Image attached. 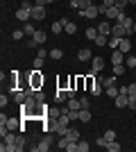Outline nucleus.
<instances>
[{
	"label": "nucleus",
	"instance_id": "obj_7",
	"mask_svg": "<svg viewBox=\"0 0 136 152\" xmlns=\"http://www.w3.org/2000/svg\"><path fill=\"white\" fill-rule=\"evenodd\" d=\"M123 9H118L116 5L113 7H109V9H107V14H104V16H107V18H111V20H120V16H123Z\"/></svg>",
	"mask_w": 136,
	"mask_h": 152
},
{
	"label": "nucleus",
	"instance_id": "obj_20",
	"mask_svg": "<svg viewBox=\"0 0 136 152\" xmlns=\"http://www.w3.org/2000/svg\"><path fill=\"white\" fill-rule=\"evenodd\" d=\"M104 93L109 95L111 100H116V98H118V93H120V86H116V84H113V86H107V89H104Z\"/></svg>",
	"mask_w": 136,
	"mask_h": 152
},
{
	"label": "nucleus",
	"instance_id": "obj_15",
	"mask_svg": "<svg viewBox=\"0 0 136 152\" xmlns=\"http://www.w3.org/2000/svg\"><path fill=\"white\" fill-rule=\"evenodd\" d=\"M77 59L79 61H91V59H93V52H91L89 48H82V50L77 52Z\"/></svg>",
	"mask_w": 136,
	"mask_h": 152
},
{
	"label": "nucleus",
	"instance_id": "obj_26",
	"mask_svg": "<svg viewBox=\"0 0 136 152\" xmlns=\"http://www.w3.org/2000/svg\"><path fill=\"white\" fill-rule=\"evenodd\" d=\"M89 93H91V95H95V98H97V95H102V93H104V86H102L100 82H95V86H93V89H91Z\"/></svg>",
	"mask_w": 136,
	"mask_h": 152
},
{
	"label": "nucleus",
	"instance_id": "obj_13",
	"mask_svg": "<svg viewBox=\"0 0 136 152\" xmlns=\"http://www.w3.org/2000/svg\"><path fill=\"white\" fill-rule=\"evenodd\" d=\"M48 14H45V7H34L32 9V20H43Z\"/></svg>",
	"mask_w": 136,
	"mask_h": 152
},
{
	"label": "nucleus",
	"instance_id": "obj_28",
	"mask_svg": "<svg viewBox=\"0 0 136 152\" xmlns=\"http://www.w3.org/2000/svg\"><path fill=\"white\" fill-rule=\"evenodd\" d=\"M91 121V111L89 109H79V123H89Z\"/></svg>",
	"mask_w": 136,
	"mask_h": 152
},
{
	"label": "nucleus",
	"instance_id": "obj_49",
	"mask_svg": "<svg viewBox=\"0 0 136 152\" xmlns=\"http://www.w3.org/2000/svg\"><path fill=\"white\" fill-rule=\"evenodd\" d=\"M36 45H39V43H36L34 39H30V41H27V48H30V50H32V48H36Z\"/></svg>",
	"mask_w": 136,
	"mask_h": 152
},
{
	"label": "nucleus",
	"instance_id": "obj_54",
	"mask_svg": "<svg viewBox=\"0 0 136 152\" xmlns=\"http://www.w3.org/2000/svg\"><path fill=\"white\" fill-rule=\"evenodd\" d=\"M50 2H55V0H45V5H50Z\"/></svg>",
	"mask_w": 136,
	"mask_h": 152
},
{
	"label": "nucleus",
	"instance_id": "obj_17",
	"mask_svg": "<svg viewBox=\"0 0 136 152\" xmlns=\"http://www.w3.org/2000/svg\"><path fill=\"white\" fill-rule=\"evenodd\" d=\"M55 98H57V102H59V104H64V102H68V89H57Z\"/></svg>",
	"mask_w": 136,
	"mask_h": 152
},
{
	"label": "nucleus",
	"instance_id": "obj_36",
	"mask_svg": "<svg viewBox=\"0 0 136 152\" xmlns=\"http://www.w3.org/2000/svg\"><path fill=\"white\" fill-rule=\"evenodd\" d=\"M48 57H52V59H61V57H64V52L59 50V48H52V50H50V55H48Z\"/></svg>",
	"mask_w": 136,
	"mask_h": 152
},
{
	"label": "nucleus",
	"instance_id": "obj_34",
	"mask_svg": "<svg viewBox=\"0 0 136 152\" xmlns=\"http://www.w3.org/2000/svg\"><path fill=\"white\" fill-rule=\"evenodd\" d=\"M66 136H68V139H71V141H79V132H77V129H75V127H71Z\"/></svg>",
	"mask_w": 136,
	"mask_h": 152
},
{
	"label": "nucleus",
	"instance_id": "obj_19",
	"mask_svg": "<svg viewBox=\"0 0 136 152\" xmlns=\"http://www.w3.org/2000/svg\"><path fill=\"white\" fill-rule=\"evenodd\" d=\"M111 64H125V52L113 50L111 52Z\"/></svg>",
	"mask_w": 136,
	"mask_h": 152
},
{
	"label": "nucleus",
	"instance_id": "obj_8",
	"mask_svg": "<svg viewBox=\"0 0 136 152\" xmlns=\"http://www.w3.org/2000/svg\"><path fill=\"white\" fill-rule=\"evenodd\" d=\"M16 20H23V23L32 20V12H30V9H23V7H20L18 12H16Z\"/></svg>",
	"mask_w": 136,
	"mask_h": 152
},
{
	"label": "nucleus",
	"instance_id": "obj_30",
	"mask_svg": "<svg viewBox=\"0 0 136 152\" xmlns=\"http://www.w3.org/2000/svg\"><path fill=\"white\" fill-rule=\"evenodd\" d=\"M111 50H118V45H120V37H109V43H107Z\"/></svg>",
	"mask_w": 136,
	"mask_h": 152
},
{
	"label": "nucleus",
	"instance_id": "obj_4",
	"mask_svg": "<svg viewBox=\"0 0 136 152\" xmlns=\"http://www.w3.org/2000/svg\"><path fill=\"white\" fill-rule=\"evenodd\" d=\"M111 37H129V30L120 23V20H113V25H111Z\"/></svg>",
	"mask_w": 136,
	"mask_h": 152
},
{
	"label": "nucleus",
	"instance_id": "obj_25",
	"mask_svg": "<svg viewBox=\"0 0 136 152\" xmlns=\"http://www.w3.org/2000/svg\"><path fill=\"white\" fill-rule=\"evenodd\" d=\"M120 143H118V141H109V143H107V148H104V150H109V152H120Z\"/></svg>",
	"mask_w": 136,
	"mask_h": 152
},
{
	"label": "nucleus",
	"instance_id": "obj_41",
	"mask_svg": "<svg viewBox=\"0 0 136 152\" xmlns=\"http://www.w3.org/2000/svg\"><path fill=\"white\" fill-rule=\"evenodd\" d=\"M95 82H97L95 77H86V91H91V89H93V86H95Z\"/></svg>",
	"mask_w": 136,
	"mask_h": 152
},
{
	"label": "nucleus",
	"instance_id": "obj_42",
	"mask_svg": "<svg viewBox=\"0 0 136 152\" xmlns=\"http://www.w3.org/2000/svg\"><path fill=\"white\" fill-rule=\"evenodd\" d=\"M104 139L107 141H116V132H113V129H107V132H104Z\"/></svg>",
	"mask_w": 136,
	"mask_h": 152
},
{
	"label": "nucleus",
	"instance_id": "obj_12",
	"mask_svg": "<svg viewBox=\"0 0 136 152\" xmlns=\"http://www.w3.org/2000/svg\"><path fill=\"white\" fill-rule=\"evenodd\" d=\"M113 102H116V107L125 109V107H127V102H129V93H118V98Z\"/></svg>",
	"mask_w": 136,
	"mask_h": 152
},
{
	"label": "nucleus",
	"instance_id": "obj_45",
	"mask_svg": "<svg viewBox=\"0 0 136 152\" xmlns=\"http://www.w3.org/2000/svg\"><path fill=\"white\" fill-rule=\"evenodd\" d=\"M127 5H129V0H116V7H118V9H123V12H125V7H127Z\"/></svg>",
	"mask_w": 136,
	"mask_h": 152
},
{
	"label": "nucleus",
	"instance_id": "obj_6",
	"mask_svg": "<svg viewBox=\"0 0 136 152\" xmlns=\"http://www.w3.org/2000/svg\"><path fill=\"white\" fill-rule=\"evenodd\" d=\"M104 59L100 57V55H95V57L91 59V68H93V73H102V68H104Z\"/></svg>",
	"mask_w": 136,
	"mask_h": 152
},
{
	"label": "nucleus",
	"instance_id": "obj_9",
	"mask_svg": "<svg viewBox=\"0 0 136 152\" xmlns=\"http://www.w3.org/2000/svg\"><path fill=\"white\" fill-rule=\"evenodd\" d=\"M59 20H61V25H64V32H66V34H75V32H77V25H75V23H71L68 18H59Z\"/></svg>",
	"mask_w": 136,
	"mask_h": 152
},
{
	"label": "nucleus",
	"instance_id": "obj_40",
	"mask_svg": "<svg viewBox=\"0 0 136 152\" xmlns=\"http://www.w3.org/2000/svg\"><path fill=\"white\" fill-rule=\"evenodd\" d=\"M127 109L136 111V95H129V102H127Z\"/></svg>",
	"mask_w": 136,
	"mask_h": 152
},
{
	"label": "nucleus",
	"instance_id": "obj_52",
	"mask_svg": "<svg viewBox=\"0 0 136 152\" xmlns=\"http://www.w3.org/2000/svg\"><path fill=\"white\" fill-rule=\"evenodd\" d=\"M102 5H107V7H113V5H116V0H102Z\"/></svg>",
	"mask_w": 136,
	"mask_h": 152
},
{
	"label": "nucleus",
	"instance_id": "obj_27",
	"mask_svg": "<svg viewBox=\"0 0 136 152\" xmlns=\"http://www.w3.org/2000/svg\"><path fill=\"white\" fill-rule=\"evenodd\" d=\"M125 70H127V66L125 64H113V75H125Z\"/></svg>",
	"mask_w": 136,
	"mask_h": 152
},
{
	"label": "nucleus",
	"instance_id": "obj_14",
	"mask_svg": "<svg viewBox=\"0 0 136 152\" xmlns=\"http://www.w3.org/2000/svg\"><path fill=\"white\" fill-rule=\"evenodd\" d=\"M97 32L104 34V37H111V23H109V20H102V23L97 25Z\"/></svg>",
	"mask_w": 136,
	"mask_h": 152
},
{
	"label": "nucleus",
	"instance_id": "obj_5",
	"mask_svg": "<svg viewBox=\"0 0 136 152\" xmlns=\"http://www.w3.org/2000/svg\"><path fill=\"white\" fill-rule=\"evenodd\" d=\"M77 14L82 16V18H97V14H100V12H97V5H91L89 9H79Z\"/></svg>",
	"mask_w": 136,
	"mask_h": 152
},
{
	"label": "nucleus",
	"instance_id": "obj_21",
	"mask_svg": "<svg viewBox=\"0 0 136 152\" xmlns=\"http://www.w3.org/2000/svg\"><path fill=\"white\" fill-rule=\"evenodd\" d=\"M23 32H25V37H34L36 27H34V23H32V20H27L25 25H23Z\"/></svg>",
	"mask_w": 136,
	"mask_h": 152
},
{
	"label": "nucleus",
	"instance_id": "obj_51",
	"mask_svg": "<svg viewBox=\"0 0 136 152\" xmlns=\"http://www.w3.org/2000/svg\"><path fill=\"white\" fill-rule=\"evenodd\" d=\"M68 5H71L73 9H79V0H71V2H68Z\"/></svg>",
	"mask_w": 136,
	"mask_h": 152
},
{
	"label": "nucleus",
	"instance_id": "obj_35",
	"mask_svg": "<svg viewBox=\"0 0 136 152\" xmlns=\"http://www.w3.org/2000/svg\"><path fill=\"white\" fill-rule=\"evenodd\" d=\"M61 32H64V25H61V20L52 23V34H61Z\"/></svg>",
	"mask_w": 136,
	"mask_h": 152
},
{
	"label": "nucleus",
	"instance_id": "obj_48",
	"mask_svg": "<svg viewBox=\"0 0 136 152\" xmlns=\"http://www.w3.org/2000/svg\"><path fill=\"white\" fill-rule=\"evenodd\" d=\"M7 102H9V98H7V95L2 93V95H0V107L5 109V107H7Z\"/></svg>",
	"mask_w": 136,
	"mask_h": 152
},
{
	"label": "nucleus",
	"instance_id": "obj_1",
	"mask_svg": "<svg viewBox=\"0 0 136 152\" xmlns=\"http://www.w3.org/2000/svg\"><path fill=\"white\" fill-rule=\"evenodd\" d=\"M0 150H2V152H18V150H16V134H14L12 129L2 136V145H0Z\"/></svg>",
	"mask_w": 136,
	"mask_h": 152
},
{
	"label": "nucleus",
	"instance_id": "obj_50",
	"mask_svg": "<svg viewBox=\"0 0 136 152\" xmlns=\"http://www.w3.org/2000/svg\"><path fill=\"white\" fill-rule=\"evenodd\" d=\"M127 89H129V95H136V82H134V84H129Z\"/></svg>",
	"mask_w": 136,
	"mask_h": 152
},
{
	"label": "nucleus",
	"instance_id": "obj_53",
	"mask_svg": "<svg viewBox=\"0 0 136 152\" xmlns=\"http://www.w3.org/2000/svg\"><path fill=\"white\" fill-rule=\"evenodd\" d=\"M134 32H136V14H134Z\"/></svg>",
	"mask_w": 136,
	"mask_h": 152
},
{
	"label": "nucleus",
	"instance_id": "obj_43",
	"mask_svg": "<svg viewBox=\"0 0 136 152\" xmlns=\"http://www.w3.org/2000/svg\"><path fill=\"white\" fill-rule=\"evenodd\" d=\"M23 37H25V32H23V30H16V32L12 34V39H14V41H20Z\"/></svg>",
	"mask_w": 136,
	"mask_h": 152
},
{
	"label": "nucleus",
	"instance_id": "obj_3",
	"mask_svg": "<svg viewBox=\"0 0 136 152\" xmlns=\"http://www.w3.org/2000/svg\"><path fill=\"white\" fill-rule=\"evenodd\" d=\"M27 82H30V86H32V89H36V91H39L41 86H43V75H41V70H36V68H34L32 73H30V80H27Z\"/></svg>",
	"mask_w": 136,
	"mask_h": 152
},
{
	"label": "nucleus",
	"instance_id": "obj_2",
	"mask_svg": "<svg viewBox=\"0 0 136 152\" xmlns=\"http://www.w3.org/2000/svg\"><path fill=\"white\" fill-rule=\"evenodd\" d=\"M52 141H55V139H52V134L48 132V134L43 136V139L39 141V145H34L32 150H34V152H48V150L52 148Z\"/></svg>",
	"mask_w": 136,
	"mask_h": 152
},
{
	"label": "nucleus",
	"instance_id": "obj_32",
	"mask_svg": "<svg viewBox=\"0 0 136 152\" xmlns=\"http://www.w3.org/2000/svg\"><path fill=\"white\" fill-rule=\"evenodd\" d=\"M68 143H71V139H68V136H61V139L57 141V148H59V150H66Z\"/></svg>",
	"mask_w": 136,
	"mask_h": 152
},
{
	"label": "nucleus",
	"instance_id": "obj_33",
	"mask_svg": "<svg viewBox=\"0 0 136 152\" xmlns=\"http://www.w3.org/2000/svg\"><path fill=\"white\" fill-rule=\"evenodd\" d=\"M97 34H100V32H97V27H89V30H86V39H91V41H95Z\"/></svg>",
	"mask_w": 136,
	"mask_h": 152
},
{
	"label": "nucleus",
	"instance_id": "obj_10",
	"mask_svg": "<svg viewBox=\"0 0 136 152\" xmlns=\"http://www.w3.org/2000/svg\"><path fill=\"white\" fill-rule=\"evenodd\" d=\"M118 50L125 52V55H129V50H132V41H129V37H123V39H120V45H118Z\"/></svg>",
	"mask_w": 136,
	"mask_h": 152
},
{
	"label": "nucleus",
	"instance_id": "obj_18",
	"mask_svg": "<svg viewBox=\"0 0 136 152\" xmlns=\"http://www.w3.org/2000/svg\"><path fill=\"white\" fill-rule=\"evenodd\" d=\"M34 41H36V43H39V45H43L45 43V41H48V34H45V32L43 30H36V32H34Z\"/></svg>",
	"mask_w": 136,
	"mask_h": 152
},
{
	"label": "nucleus",
	"instance_id": "obj_29",
	"mask_svg": "<svg viewBox=\"0 0 136 152\" xmlns=\"http://www.w3.org/2000/svg\"><path fill=\"white\" fill-rule=\"evenodd\" d=\"M109 43V37H104V34H97L95 37V45H100V48H104V45Z\"/></svg>",
	"mask_w": 136,
	"mask_h": 152
},
{
	"label": "nucleus",
	"instance_id": "obj_31",
	"mask_svg": "<svg viewBox=\"0 0 136 152\" xmlns=\"http://www.w3.org/2000/svg\"><path fill=\"white\" fill-rule=\"evenodd\" d=\"M89 150H91V143H86V141L79 139L77 141V152H89Z\"/></svg>",
	"mask_w": 136,
	"mask_h": 152
},
{
	"label": "nucleus",
	"instance_id": "obj_23",
	"mask_svg": "<svg viewBox=\"0 0 136 152\" xmlns=\"http://www.w3.org/2000/svg\"><path fill=\"white\" fill-rule=\"evenodd\" d=\"M125 66H127L129 70L136 68V57H134V55H125Z\"/></svg>",
	"mask_w": 136,
	"mask_h": 152
},
{
	"label": "nucleus",
	"instance_id": "obj_38",
	"mask_svg": "<svg viewBox=\"0 0 136 152\" xmlns=\"http://www.w3.org/2000/svg\"><path fill=\"white\" fill-rule=\"evenodd\" d=\"M91 5H95V2H93V0H79V9H89ZM77 9V12H79Z\"/></svg>",
	"mask_w": 136,
	"mask_h": 152
},
{
	"label": "nucleus",
	"instance_id": "obj_16",
	"mask_svg": "<svg viewBox=\"0 0 136 152\" xmlns=\"http://www.w3.org/2000/svg\"><path fill=\"white\" fill-rule=\"evenodd\" d=\"M120 23L129 30V37H132V34H136V32H134V18H127V16L123 14V16H120Z\"/></svg>",
	"mask_w": 136,
	"mask_h": 152
},
{
	"label": "nucleus",
	"instance_id": "obj_47",
	"mask_svg": "<svg viewBox=\"0 0 136 152\" xmlns=\"http://www.w3.org/2000/svg\"><path fill=\"white\" fill-rule=\"evenodd\" d=\"M68 129H71V127H57L55 132H57L59 136H66V134H68Z\"/></svg>",
	"mask_w": 136,
	"mask_h": 152
},
{
	"label": "nucleus",
	"instance_id": "obj_46",
	"mask_svg": "<svg viewBox=\"0 0 136 152\" xmlns=\"http://www.w3.org/2000/svg\"><path fill=\"white\" fill-rule=\"evenodd\" d=\"M79 102H82V109H89L91 107V100L86 98V95H84V98H79Z\"/></svg>",
	"mask_w": 136,
	"mask_h": 152
},
{
	"label": "nucleus",
	"instance_id": "obj_37",
	"mask_svg": "<svg viewBox=\"0 0 136 152\" xmlns=\"http://www.w3.org/2000/svg\"><path fill=\"white\" fill-rule=\"evenodd\" d=\"M34 98H36V102H39V104H43V102H45V93H43V91H36V93H34Z\"/></svg>",
	"mask_w": 136,
	"mask_h": 152
},
{
	"label": "nucleus",
	"instance_id": "obj_24",
	"mask_svg": "<svg viewBox=\"0 0 136 152\" xmlns=\"http://www.w3.org/2000/svg\"><path fill=\"white\" fill-rule=\"evenodd\" d=\"M25 100H27V93H25V91H16V93H14V102H18V104H23Z\"/></svg>",
	"mask_w": 136,
	"mask_h": 152
},
{
	"label": "nucleus",
	"instance_id": "obj_22",
	"mask_svg": "<svg viewBox=\"0 0 136 152\" xmlns=\"http://www.w3.org/2000/svg\"><path fill=\"white\" fill-rule=\"evenodd\" d=\"M25 143H27V141H25V136H23V132H20L18 136H16V150L23 152V150H25Z\"/></svg>",
	"mask_w": 136,
	"mask_h": 152
},
{
	"label": "nucleus",
	"instance_id": "obj_55",
	"mask_svg": "<svg viewBox=\"0 0 136 152\" xmlns=\"http://www.w3.org/2000/svg\"><path fill=\"white\" fill-rule=\"evenodd\" d=\"M129 5H136V0H129Z\"/></svg>",
	"mask_w": 136,
	"mask_h": 152
},
{
	"label": "nucleus",
	"instance_id": "obj_44",
	"mask_svg": "<svg viewBox=\"0 0 136 152\" xmlns=\"http://www.w3.org/2000/svg\"><path fill=\"white\" fill-rule=\"evenodd\" d=\"M107 143H109V141L104 139V136H100V139H95V145H97V148H107Z\"/></svg>",
	"mask_w": 136,
	"mask_h": 152
},
{
	"label": "nucleus",
	"instance_id": "obj_11",
	"mask_svg": "<svg viewBox=\"0 0 136 152\" xmlns=\"http://www.w3.org/2000/svg\"><path fill=\"white\" fill-rule=\"evenodd\" d=\"M97 82L102 84L104 89H107V86H113V84H116V75H113V77H111V75H100V77H97Z\"/></svg>",
	"mask_w": 136,
	"mask_h": 152
},
{
	"label": "nucleus",
	"instance_id": "obj_39",
	"mask_svg": "<svg viewBox=\"0 0 136 152\" xmlns=\"http://www.w3.org/2000/svg\"><path fill=\"white\" fill-rule=\"evenodd\" d=\"M43 59H45V57H34V68H36V70L43 68Z\"/></svg>",
	"mask_w": 136,
	"mask_h": 152
}]
</instances>
